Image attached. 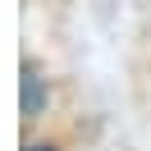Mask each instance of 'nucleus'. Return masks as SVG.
<instances>
[{"label":"nucleus","instance_id":"nucleus-1","mask_svg":"<svg viewBox=\"0 0 151 151\" xmlns=\"http://www.w3.org/2000/svg\"><path fill=\"white\" fill-rule=\"evenodd\" d=\"M46 105V92H41V78L32 64H23V119H32V114Z\"/></svg>","mask_w":151,"mask_h":151},{"label":"nucleus","instance_id":"nucleus-2","mask_svg":"<svg viewBox=\"0 0 151 151\" xmlns=\"http://www.w3.org/2000/svg\"><path fill=\"white\" fill-rule=\"evenodd\" d=\"M23 151H55V147H41V142H32V147H23Z\"/></svg>","mask_w":151,"mask_h":151}]
</instances>
